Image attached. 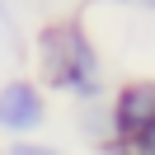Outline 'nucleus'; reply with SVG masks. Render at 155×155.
Here are the masks:
<instances>
[{"label":"nucleus","mask_w":155,"mask_h":155,"mask_svg":"<svg viewBox=\"0 0 155 155\" xmlns=\"http://www.w3.org/2000/svg\"><path fill=\"white\" fill-rule=\"evenodd\" d=\"M42 52H47V75L52 85L61 89H80V94H94L99 89V57L85 42V33L75 28H52L42 38Z\"/></svg>","instance_id":"obj_1"},{"label":"nucleus","mask_w":155,"mask_h":155,"mask_svg":"<svg viewBox=\"0 0 155 155\" xmlns=\"http://www.w3.org/2000/svg\"><path fill=\"white\" fill-rule=\"evenodd\" d=\"M42 122V99L33 85H5L0 89V127H14V132H28Z\"/></svg>","instance_id":"obj_2"},{"label":"nucleus","mask_w":155,"mask_h":155,"mask_svg":"<svg viewBox=\"0 0 155 155\" xmlns=\"http://www.w3.org/2000/svg\"><path fill=\"white\" fill-rule=\"evenodd\" d=\"M146 122H155V85H132L117 104V127L122 132H141Z\"/></svg>","instance_id":"obj_3"},{"label":"nucleus","mask_w":155,"mask_h":155,"mask_svg":"<svg viewBox=\"0 0 155 155\" xmlns=\"http://www.w3.org/2000/svg\"><path fill=\"white\" fill-rule=\"evenodd\" d=\"M136 146H141V155H155V122H146L136 132Z\"/></svg>","instance_id":"obj_4"},{"label":"nucleus","mask_w":155,"mask_h":155,"mask_svg":"<svg viewBox=\"0 0 155 155\" xmlns=\"http://www.w3.org/2000/svg\"><path fill=\"white\" fill-rule=\"evenodd\" d=\"M10 155H57V150H47V146H14Z\"/></svg>","instance_id":"obj_5"},{"label":"nucleus","mask_w":155,"mask_h":155,"mask_svg":"<svg viewBox=\"0 0 155 155\" xmlns=\"http://www.w3.org/2000/svg\"><path fill=\"white\" fill-rule=\"evenodd\" d=\"M141 5H155V0H141Z\"/></svg>","instance_id":"obj_6"}]
</instances>
